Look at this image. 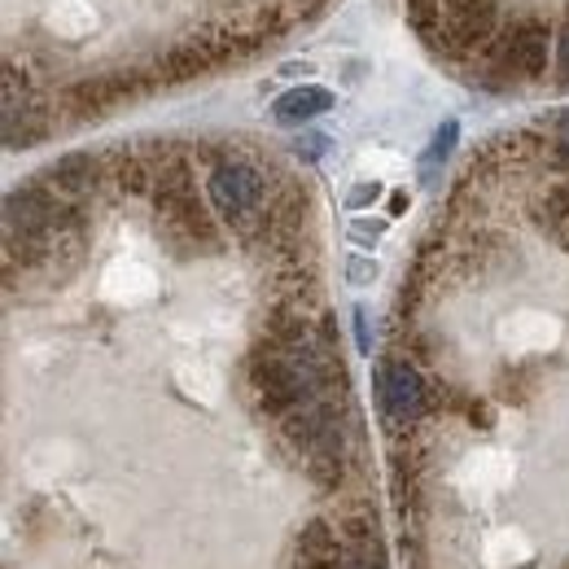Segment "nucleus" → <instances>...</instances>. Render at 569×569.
I'll list each match as a JSON object with an SVG mask.
<instances>
[{"label":"nucleus","mask_w":569,"mask_h":569,"mask_svg":"<svg viewBox=\"0 0 569 569\" xmlns=\"http://www.w3.org/2000/svg\"><path fill=\"white\" fill-rule=\"evenodd\" d=\"M4 569H390L298 176L74 153L4 202Z\"/></svg>","instance_id":"1"},{"label":"nucleus","mask_w":569,"mask_h":569,"mask_svg":"<svg viewBox=\"0 0 569 569\" xmlns=\"http://www.w3.org/2000/svg\"><path fill=\"white\" fill-rule=\"evenodd\" d=\"M377 399L399 569H569V110L433 214Z\"/></svg>","instance_id":"2"},{"label":"nucleus","mask_w":569,"mask_h":569,"mask_svg":"<svg viewBox=\"0 0 569 569\" xmlns=\"http://www.w3.org/2000/svg\"><path fill=\"white\" fill-rule=\"evenodd\" d=\"M329 106H333V92H325V88H316V83H302V88H289V92H281V97L272 101V119L284 123V128H298V123L325 114Z\"/></svg>","instance_id":"3"},{"label":"nucleus","mask_w":569,"mask_h":569,"mask_svg":"<svg viewBox=\"0 0 569 569\" xmlns=\"http://www.w3.org/2000/svg\"><path fill=\"white\" fill-rule=\"evenodd\" d=\"M552 74H557V83H569V27L557 36V49H552Z\"/></svg>","instance_id":"4"},{"label":"nucleus","mask_w":569,"mask_h":569,"mask_svg":"<svg viewBox=\"0 0 569 569\" xmlns=\"http://www.w3.org/2000/svg\"><path fill=\"white\" fill-rule=\"evenodd\" d=\"M377 232H381V223H377V219H359L356 223V237H363V241H368V237H377Z\"/></svg>","instance_id":"5"},{"label":"nucleus","mask_w":569,"mask_h":569,"mask_svg":"<svg viewBox=\"0 0 569 569\" xmlns=\"http://www.w3.org/2000/svg\"><path fill=\"white\" fill-rule=\"evenodd\" d=\"M368 277H372V268H368L363 259H351V281L363 284V281H368Z\"/></svg>","instance_id":"6"},{"label":"nucleus","mask_w":569,"mask_h":569,"mask_svg":"<svg viewBox=\"0 0 569 569\" xmlns=\"http://www.w3.org/2000/svg\"><path fill=\"white\" fill-rule=\"evenodd\" d=\"M368 198H377V184H363V189H356V193H351V207H363Z\"/></svg>","instance_id":"7"},{"label":"nucleus","mask_w":569,"mask_h":569,"mask_svg":"<svg viewBox=\"0 0 569 569\" xmlns=\"http://www.w3.org/2000/svg\"><path fill=\"white\" fill-rule=\"evenodd\" d=\"M281 74H311V62H284Z\"/></svg>","instance_id":"8"}]
</instances>
